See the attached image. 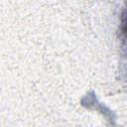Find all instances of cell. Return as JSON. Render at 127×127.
Returning <instances> with one entry per match:
<instances>
[{
  "instance_id": "cell-1",
  "label": "cell",
  "mask_w": 127,
  "mask_h": 127,
  "mask_svg": "<svg viewBox=\"0 0 127 127\" xmlns=\"http://www.w3.org/2000/svg\"><path fill=\"white\" fill-rule=\"evenodd\" d=\"M120 32L122 36V40L127 48V9L123 13L122 19H121V24H120Z\"/></svg>"
}]
</instances>
